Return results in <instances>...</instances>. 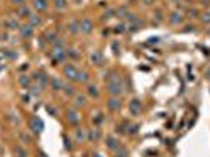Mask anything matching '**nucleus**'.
<instances>
[{
	"label": "nucleus",
	"mask_w": 210,
	"mask_h": 157,
	"mask_svg": "<svg viewBox=\"0 0 210 157\" xmlns=\"http://www.w3.org/2000/svg\"><path fill=\"white\" fill-rule=\"evenodd\" d=\"M64 72H66V75H67L69 79H75V77H77V74H79L74 66H67L66 69H64Z\"/></svg>",
	"instance_id": "f257e3e1"
},
{
	"label": "nucleus",
	"mask_w": 210,
	"mask_h": 157,
	"mask_svg": "<svg viewBox=\"0 0 210 157\" xmlns=\"http://www.w3.org/2000/svg\"><path fill=\"white\" fill-rule=\"evenodd\" d=\"M130 108H132V112H133V113L140 112V101H133V102L130 104Z\"/></svg>",
	"instance_id": "f03ea898"
},
{
	"label": "nucleus",
	"mask_w": 210,
	"mask_h": 157,
	"mask_svg": "<svg viewBox=\"0 0 210 157\" xmlns=\"http://www.w3.org/2000/svg\"><path fill=\"white\" fill-rule=\"evenodd\" d=\"M86 79H88L86 72H79V74H77V77H75V80H80V82H85Z\"/></svg>",
	"instance_id": "7ed1b4c3"
},
{
	"label": "nucleus",
	"mask_w": 210,
	"mask_h": 157,
	"mask_svg": "<svg viewBox=\"0 0 210 157\" xmlns=\"http://www.w3.org/2000/svg\"><path fill=\"white\" fill-rule=\"evenodd\" d=\"M110 107L113 108V110L119 108V101H118V99H111V101H110Z\"/></svg>",
	"instance_id": "20e7f679"
},
{
	"label": "nucleus",
	"mask_w": 210,
	"mask_h": 157,
	"mask_svg": "<svg viewBox=\"0 0 210 157\" xmlns=\"http://www.w3.org/2000/svg\"><path fill=\"white\" fill-rule=\"evenodd\" d=\"M83 30H85V32H89V30H91V22H89V20H85V22H83Z\"/></svg>",
	"instance_id": "39448f33"
},
{
	"label": "nucleus",
	"mask_w": 210,
	"mask_h": 157,
	"mask_svg": "<svg viewBox=\"0 0 210 157\" xmlns=\"http://www.w3.org/2000/svg\"><path fill=\"white\" fill-rule=\"evenodd\" d=\"M32 122H33V124H35L36 127H38V129H36V130H41V129H42V122H39V121H38V120H36V118H35V120H33Z\"/></svg>",
	"instance_id": "423d86ee"
},
{
	"label": "nucleus",
	"mask_w": 210,
	"mask_h": 157,
	"mask_svg": "<svg viewBox=\"0 0 210 157\" xmlns=\"http://www.w3.org/2000/svg\"><path fill=\"white\" fill-rule=\"evenodd\" d=\"M36 6L39 8V10H41V8H46V2H44V0H42V2H41V0H38V5Z\"/></svg>",
	"instance_id": "0eeeda50"
},
{
	"label": "nucleus",
	"mask_w": 210,
	"mask_h": 157,
	"mask_svg": "<svg viewBox=\"0 0 210 157\" xmlns=\"http://www.w3.org/2000/svg\"><path fill=\"white\" fill-rule=\"evenodd\" d=\"M53 88H61V82H58V80H53Z\"/></svg>",
	"instance_id": "6e6552de"
},
{
	"label": "nucleus",
	"mask_w": 210,
	"mask_h": 157,
	"mask_svg": "<svg viewBox=\"0 0 210 157\" xmlns=\"http://www.w3.org/2000/svg\"><path fill=\"white\" fill-rule=\"evenodd\" d=\"M89 93H91V94H94V96H97V93H96V88H94V87H91V88H89Z\"/></svg>",
	"instance_id": "1a4fd4ad"
}]
</instances>
